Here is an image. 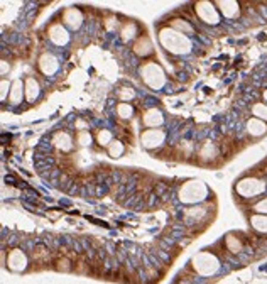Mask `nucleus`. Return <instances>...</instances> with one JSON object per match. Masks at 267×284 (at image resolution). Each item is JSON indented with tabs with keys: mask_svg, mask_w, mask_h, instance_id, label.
I'll return each mask as SVG.
<instances>
[{
	"mask_svg": "<svg viewBox=\"0 0 267 284\" xmlns=\"http://www.w3.org/2000/svg\"><path fill=\"white\" fill-rule=\"evenodd\" d=\"M161 42H163L164 47H168L169 51H173V53H186L189 49L188 39H186L183 34L169 31V29L161 31Z\"/></svg>",
	"mask_w": 267,
	"mask_h": 284,
	"instance_id": "f257e3e1",
	"label": "nucleus"
},
{
	"mask_svg": "<svg viewBox=\"0 0 267 284\" xmlns=\"http://www.w3.org/2000/svg\"><path fill=\"white\" fill-rule=\"evenodd\" d=\"M142 73H144V79L151 85L152 88H157V86L163 85L164 78H163V71H161L159 66H156V64H147V66H144Z\"/></svg>",
	"mask_w": 267,
	"mask_h": 284,
	"instance_id": "f03ea898",
	"label": "nucleus"
},
{
	"mask_svg": "<svg viewBox=\"0 0 267 284\" xmlns=\"http://www.w3.org/2000/svg\"><path fill=\"white\" fill-rule=\"evenodd\" d=\"M196 10H198L199 17H201L204 22H208V24H216V22H218V15H216L215 9H213V5L208 4V2H199L198 5H196Z\"/></svg>",
	"mask_w": 267,
	"mask_h": 284,
	"instance_id": "7ed1b4c3",
	"label": "nucleus"
},
{
	"mask_svg": "<svg viewBox=\"0 0 267 284\" xmlns=\"http://www.w3.org/2000/svg\"><path fill=\"white\" fill-rule=\"evenodd\" d=\"M164 139V134L159 130H147L144 135H142V144L146 147H154L157 144H161Z\"/></svg>",
	"mask_w": 267,
	"mask_h": 284,
	"instance_id": "20e7f679",
	"label": "nucleus"
},
{
	"mask_svg": "<svg viewBox=\"0 0 267 284\" xmlns=\"http://www.w3.org/2000/svg\"><path fill=\"white\" fill-rule=\"evenodd\" d=\"M163 122V115H161V112L156 110V108H151V110L146 113V117H144V124L146 125H159Z\"/></svg>",
	"mask_w": 267,
	"mask_h": 284,
	"instance_id": "39448f33",
	"label": "nucleus"
},
{
	"mask_svg": "<svg viewBox=\"0 0 267 284\" xmlns=\"http://www.w3.org/2000/svg\"><path fill=\"white\" fill-rule=\"evenodd\" d=\"M56 68H58L56 59L52 58L51 54H44V56L41 58V69L44 71V73H52Z\"/></svg>",
	"mask_w": 267,
	"mask_h": 284,
	"instance_id": "423d86ee",
	"label": "nucleus"
},
{
	"mask_svg": "<svg viewBox=\"0 0 267 284\" xmlns=\"http://www.w3.org/2000/svg\"><path fill=\"white\" fill-rule=\"evenodd\" d=\"M51 39L56 44H64L68 41V36H66V31H64L61 26H54L51 29Z\"/></svg>",
	"mask_w": 267,
	"mask_h": 284,
	"instance_id": "0eeeda50",
	"label": "nucleus"
},
{
	"mask_svg": "<svg viewBox=\"0 0 267 284\" xmlns=\"http://www.w3.org/2000/svg\"><path fill=\"white\" fill-rule=\"evenodd\" d=\"M247 129H249V132H250L252 135H260V134L266 132V124L260 122V120H257V118H252V120H249V124H247Z\"/></svg>",
	"mask_w": 267,
	"mask_h": 284,
	"instance_id": "6e6552de",
	"label": "nucleus"
},
{
	"mask_svg": "<svg viewBox=\"0 0 267 284\" xmlns=\"http://www.w3.org/2000/svg\"><path fill=\"white\" fill-rule=\"evenodd\" d=\"M26 90H27V100L32 102L39 93V85H37V81L34 78H29L26 83Z\"/></svg>",
	"mask_w": 267,
	"mask_h": 284,
	"instance_id": "1a4fd4ad",
	"label": "nucleus"
},
{
	"mask_svg": "<svg viewBox=\"0 0 267 284\" xmlns=\"http://www.w3.org/2000/svg\"><path fill=\"white\" fill-rule=\"evenodd\" d=\"M218 7H221V12L225 14L227 17H233L238 14V5L235 2H220Z\"/></svg>",
	"mask_w": 267,
	"mask_h": 284,
	"instance_id": "9d476101",
	"label": "nucleus"
},
{
	"mask_svg": "<svg viewBox=\"0 0 267 284\" xmlns=\"http://www.w3.org/2000/svg\"><path fill=\"white\" fill-rule=\"evenodd\" d=\"M54 144H56L58 147H61L63 151H68V149H71V139H69L66 134H58V135H56V139H54Z\"/></svg>",
	"mask_w": 267,
	"mask_h": 284,
	"instance_id": "9b49d317",
	"label": "nucleus"
},
{
	"mask_svg": "<svg viewBox=\"0 0 267 284\" xmlns=\"http://www.w3.org/2000/svg\"><path fill=\"white\" fill-rule=\"evenodd\" d=\"M21 98H22V83L17 79V81H14V85H12L10 100H12V103H19Z\"/></svg>",
	"mask_w": 267,
	"mask_h": 284,
	"instance_id": "f8f14e48",
	"label": "nucleus"
},
{
	"mask_svg": "<svg viewBox=\"0 0 267 284\" xmlns=\"http://www.w3.org/2000/svg\"><path fill=\"white\" fill-rule=\"evenodd\" d=\"M64 21L68 22L71 27H78L79 26V21H81V15H79L78 10H68V12H66Z\"/></svg>",
	"mask_w": 267,
	"mask_h": 284,
	"instance_id": "ddd939ff",
	"label": "nucleus"
},
{
	"mask_svg": "<svg viewBox=\"0 0 267 284\" xmlns=\"http://www.w3.org/2000/svg\"><path fill=\"white\" fill-rule=\"evenodd\" d=\"M252 223L257 230H267V218H264V216H254Z\"/></svg>",
	"mask_w": 267,
	"mask_h": 284,
	"instance_id": "4468645a",
	"label": "nucleus"
},
{
	"mask_svg": "<svg viewBox=\"0 0 267 284\" xmlns=\"http://www.w3.org/2000/svg\"><path fill=\"white\" fill-rule=\"evenodd\" d=\"M122 151H124V147H122L120 142H112L110 149H108V152H110L112 157H118V156L122 154Z\"/></svg>",
	"mask_w": 267,
	"mask_h": 284,
	"instance_id": "2eb2a0df",
	"label": "nucleus"
},
{
	"mask_svg": "<svg viewBox=\"0 0 267 284\" xmlns=\"http://www.w3.org/2000/svg\"><path fill=\"white\" fill-rule=\"evenodd\" d=\"M117 110H118V115L124 117V118H127V117L132 115V107L129 105V103H120Z\"/></svg>",
	"mask_w": 267,
	"mask_h": 284,
	"instance_id": "dca6fc26",
	"label": "nucleus"
},
{
	"mask_svg": "<svg viewBox=\"0 0 267 284\" xmlns=\"http://www.w3.org/2000/svg\"><path fill=\"white\" fill-rule=\"evenodd\" d=\"M254 113L257 117H262V118H267V107H264L262 103H257L254 107Z\"/></svg>",
	"mask_w": 267,
	"mask_h": 284,
	"instance_id": "f3484780",
	"label": "nucleus"
},
{
	"mask_svg": "<svg viewBox=\"0 0 267 284\" xmlns=\"http://www.w3.org/2000/svg\"><path fill=\"white\" fill-rule=\"evenodd\" d=\"M110 141V132H107V130H102L98 134V142L102 144V146H107V142Z\"/></svg>",
	"mask_w": 267,
	"mask_h": 284,
	"instance_id": "a211bd4d",
	"label": "nucleus"
},
{
	"mask_svg": "<svg viewBox=\"0 0 267 284\" xmlns=\"http://www.w3.org/2000/svg\"><path fill=\"white\" fill-rule=\"evenodd\" d=\"M173 26L178 27V29H183L184 32H191V27L186 26V24H184V21H179V19H176V21H173Z\"/></svg>",
	"mask_w": 267,
	"mask_h": 284,
	"instance_id": "6ab92c4d",
	"label": "nucleus"
},
{
	"mask_svg": "<svg viewBox=\"0 0 267 284\" xmlns=\"http://www.w3.org/2000/svg\"><path fill=\"white\" fill-rule=\"evenodd\" d=\"M79 144H83V146L90 144V134L88 132H81V134H79Z\"/></svg>",
	"mask_w": 267,
	"mask_h": 284,
	"instance_id": "aec40b11",
	"label": "nucleus"
},
{
	"mask_svg": "<svg viewBox=\"0 0 267 284\" xmlns=\"http://www.w3.org/2000/svg\"><path fill=\"white\" fill-rule=\"evenodd\" d=\"M255 210L257 211H262V213H267V198L264 201H260V203H257L255 205Z\"/></svg>",
	"mask_w": 267,
	"mask_h": 284,
	"instance_id": "412c9836",
	"label": "nucleus"
},
{
	"mask_svg": "<svg viewBox=\"0 0 267 284\" xmlns=\"http://www.w3.org/2000/svg\"><path fill=\"white\" fill-rule=\"evenodd\" d=\"M5 88H7L5 81H2V100H4V98H5Z\"/></svg>",
	"mask_w": 267,
	"mask_h": 284,
	"instance_id": "4be33fe9",
	"label": "nucleus"
},
{
	"mask_svg": "<svg viewBox=\"0 0 267 284\" xmlns=\"http://www.w3.org/2000/svg\"><path fill=\"white\" fill-rule=\"evenodd\" d=\"M264 98H266V100H267V90H266V91H264Z\"/></svg>",
	"mask_w": 267,
	"mask_h": 284,
	"instance_id": "5701e85b",
	"label": "nucleus"
}]
</instances>
